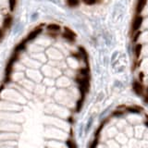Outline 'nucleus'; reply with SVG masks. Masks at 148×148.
<instances>
[{"label": "nucleus", "mask_w": 148, "mask_h": 148, "mask_svg": "<svg viewBox=\"0 0 148 148\" xmlns=\"http://www.w3.org/2000/svg\"><path fill=\"white\" fill-rule=\"evenodd\" d=\"M76 33L71 30L70 28H68V27H65L64 28V33H62V37L65 38L66 40H68L69 42L71 43H74L76 41Z\"/></svg>", "instance_id": "7ed1b4c3"}, {"label": "nucleus", "mask_w": 148, "mask_h": 148, "mask_svg": "<svg viewBox=\"0 0 148 148\" xmlns=\"http://www.w3.org/2000/svg\"><path fill=\"white\" fill-rule=\"evenodd\" d=\"M142 49H143V45L141 44H137L135 45V47H134V54H135L136 58H139V56H141Z\"/></svg>", "instance_id": "9d476101"}, {"label": "nucleus", "mask_w": 148, "mask_h": 148, "mask_svg": "<svg viewBox=\"0 0 148 148\" xmlns=\"http://www.w3.org/2000/svg\"><path fill=\"white\" fill-rule=\"evenodd\" d=\"M147 93H148V89H147Z\"/></svg>", "instance_id": "aec40b11"}, {"label": "nucleus", "mask_w": 148, "mask_h": 148, "mask_svg": "<svg viewBox=\"0 0 148 148\" xmlns=\"http://www.w3.org/2000/svg\"><path fill=\"white\" fill-rule=\"evenodd\" d=\"M8 6H9V10L13 12L17 6V0H8Z\"/></svg>", "instance_id": "f8f14e48"}, {"label": "nucleus", "mask_w": 148, "mask_h": 148, "mask_svg": "<svg viewBox=\"0 0 148 148\" xmlns=\"http://www.w3.org/2000/svg\"><path fill=\"white\" fill-rule=\"evenodd\" d=\"M67 145L69 146V148H77L76 143L73 141H71V140H69V141L67 142Z\"/></svg>", "instance_id": "dca6fc26"}, {"label": "nucleus", "mask_w": 148, "mask_h": 148, "mask_svg": "<svg viewBox=\"0 0 148 148\" xmlns=\"http://www.w3.org/2000/svg\"><path fill=\"white\" fill-rule=\"evenodd\" d=\"M3 36H4V32L2 29H0V41L3 39Z\"/></svg>", "instance_id": "6ab92c4d"}, {"label": "nucleus", "mask_w": 148, "mask_h": 148, "mask_svg": "<svg viewBox=\"0 0 148 148\" xmlns=\"http://www.w3.org/2000/svg\"><path fill=\"white\" fill-rule=\"evenodd\" d=\"M26 44H27V41L24 39L23 41H21V43H19L17 45H16V47H15L14 49V52L15 53H20L21 51L25 49V47H26Z\"/></svg>", "instance_id": "6e6552de"}, {"label": "nucleus", "mask_w": 148, "mask_h": 148, "mask_svg": "<svg viewBox=\"0 0 148 148\" xmlns=\"http://www.w3.org/2000/svg\"><path fill=\"white\" fill-rule=\"evenodd\" d=\"M133 89L134 91H135V93H137L138 94H140L143 92V85L140 82H135L133 83Z\"/></svg>", "instance_id": "9b49d317"}, {"label": "nucleus", "mask_w": 148, "mask_h": 148, "mask_svg": "<svg viewBox=\"0 0 148 148\" xmlns=\"http://www.w3.org/2000/svg\"><path fill=\"white\" fill-rule=\"evenodd\" d=\"M76 82L80 85V89L82 91V95L84 96V94L88 92L89 87H90V78L88 77H77L76 78Z\"/></svg>", "instance_id": "f257e3e1"}, {"label": "nucleus", "mask_w": 148, "mask_h": 148, "mask_svg": "<svg viewBox=\"0 0 148 148\" xmlns=\"http://www.w3.org/2000/svg\"><path fill=\"white\" fill-rule=\"evenodd\" d=\"M12 22H13V18L11 15H7V17L4 19L3 21V29L5 30H7L11 27L12 25Z\"/></svg>", "instance_id": "0eeeda50"}, {"label": "nucleus", "mask_w": 148, "mask_h": 148, "mask_svg": "<svg viewBox=\"0 0 148 148\" xmlns=\"http://www.w3.org/2000/svg\"><path fill=\"white\" fill-rule=\"evenodd\" d=\"M46 30L48 31V33L52 34V33H58L61 30V27H60V25H58L56 23H50L48 25H46Z\"/></svg>", "instance_id": "423d86ee"}, {"label": "nucleus", "mask_w": 148, "mask_h": 148, "mask_svg": "<svg viewBox=\"0 0 148 148\" xmlns=\"http://www.w3.org/2000/svg\"><path fill=\"white\" fill-rule=\"evenodd\" d=\"M82 3H84L87 6H93V5H95L97 3V0H82Z\"/></svg>", "instance_id": "4468645a"}, {"label": "nucleus", "mask_w": 148, "mask_h": 148, "mask_svg": "<svg viewBox=\"0 0 148 148\" xmlns=\"http://www.w3.org/2000/svg\"><path fill=\"white\" fill-rule=\"evenodd\" d=\"M83 97H84V96H82V99H81L80 101H78L76 111H80V110H81V108H82V104H83V100H84V98H83Z\"/></svg>", "instance_id": "2eb2a0df"}, {"label": "nucleus", "mask_w": 148, "mask_h": 148, "mask_svg": "<svg viewBox=\"0 0 148 148\" xmlns=\"http://www.w3.org/2000/svg\"><path fill=\"white\" fill-rule=\"evenodd\" d=\"M79 2H80V0H67L68 6L71 7H77L78 5H79Z\"/></svg>", "instance_id": "ddd939ff"}, {"label": "nucleus", "mask_w": 148, "mask_h": 148, "mask_svg": "<svg viewBox=\"0 0 148 148\" xmlns=\"http://www.w3.org/2000/svg\"><path fill=\"white\" fill-rule=\"evenodd\" d=\"M142 34V32L141 31H138V32H136L135 33H133V42H136L138 39H139V37H140V35Z\"/></svg>", "instance_id": "f3484780"}, {"label": "nucleus", "mask_w": 148, "mask_h": 148, "mask_svg": "<svg viewBox=\"0 0 148 148\" xmlns=\"http://www.w3.org/2000/svg\"><path fill=\"white\" fill-rule=\"evenodd\" d=\"M42 31H43L42 26H37V27L33 29L32 32H30V33L26 36L25 40H26L27 43H28V42H30V41H32V40H33V39H35L36 37L42 33Z\"/></svg>", "instance_id": "20e7f679"}, {"label": "nucleus", "mask_w": 148, "mask_h": 148, "mask_svg": "<svg viewBox=\"0 0 148 148\" xmlns=\"http://www.w3.org/2000/svg\"><path fill=\"white\" fill-rule=\"evenodd\" d=\"M79 53H80V55L82 56V58H83L85 60V62L87 63L88 62V54H87L86 49L84 47H82V46H80L79 47Z\"/></svg>", "instance_id": "1a4fd4ad"}, {"label": "nucleus", "mask_w": 148, "mask_h": 148, "mask_svg": "<svg viewBox=\"0 0 148 148\" xmlns=\"http://www.w3.org/2000/svg\"><path fill=\"white\" fill-rule=\"evenodd\" d=\"M143 22V17L142 15H136L132 24V34L135 33L136 32L140 31V28Z\"/></svg>", "instance_id": "f03ea898"}, {"label": "nucleus", "mask_w": 148, "mask_h": 148, "mask_svg": "<svg viewBox=\"0 0 148 148\" xmlns=\"http://www.w3.org/2000/svg\"><path fill=\"white\" fill-rule=\"evenodd\" d=\"M129 110H131V111H133V112H138V111H140L141 110V108L140 107H129Z\"/></svg>", "instance_id": "a211bd4d"}, {"label": "nucleus", "mask_w": 148, "mask_h": 148, "mask_svg": "<svg viewBox=\"0 0 148 148\" xmlns=\"http://www.w3.org/2000/svg\"><path fill=\"white\" fill-rule=\"evenodd\" d=\"M147 0H137L136 4V15H142V12L143 11L144 7L146 6Z\"/></svg>", "instance_id": "39448f33"}]
</instances>
